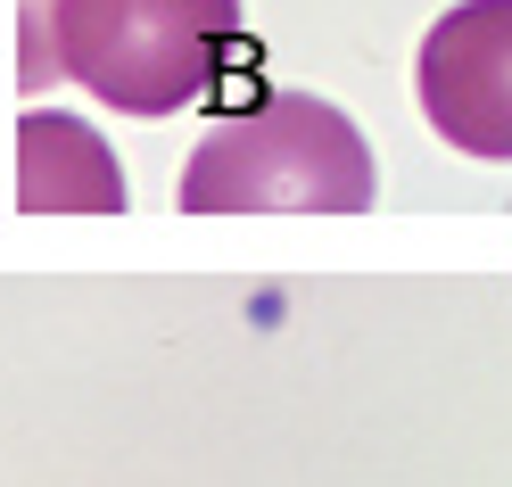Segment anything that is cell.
Returning <instances> with one entry per match:
<instances>
[{"mask_svg":"<svg viewBox=\"0 0 512 487\" xmlns=\"http://www.w3.org/2000/svg\"><path fill=\"white\" fill-rule=\"evenodd\" d=\"M17 207L25 215H116L124 174H116L108 141L75 116L34 108L17 124Z\"/></svg>","mask_w":512,"mask_h":487,"instance_id":"obj_4","label":"cell"},{"mask_svg":"<svg viewBox=\"0 0 512 487\" xmlns=\"http://www.w3.org/2000/svg\"><path fill=\"white\" fill-rule=\"evenodd\" d=\"M58 75L124 116H174L207 100L240 50V0H58Z\"/></svg>","mask_w":512,"mask_h":487,"instance_id":"obj_2","label":"cell"},{"mask_svg":"<svg viewBox=\"0 0 512 487\" xmlns=\"http://www.w3.org/2000/svg\"><path fill=\"white\" fill-rule=\"evenodd\" d=\"M372 190L364 133L306 91L223 116L182 166L190 215H364Z\"/></svg>","mask_w":512,"mask_h":487,"instance_id":"obj_1","label":"cell"},{"mask_svg":"<svg viewBox=\"0 0 512 487\" xmlns=\"http://www.w3.org/2000/svg\"><path fill=\"white\" fill-rule=\"evenodd\" d=\"M50 17L58 0H25V91H42L58 75V50H50Z\"/></svg>","mask_w":512,"mask_h":487,"instance_id":"obj_5","label":"cell"},{"mask_svg":"<svg viewBox=\"0 0 512 487\" xmlns=\"http://www.w3.org/2000/svg\"><path fill=\"white\" fill-rule=\"evenodd\" d=\"M422 108L446 149L512 166V0H463L430 25Z\"/></svg>","mask_w":512,"mask_h":487,"instance_id":"obj_3","label":"cell"}]
</instances>
